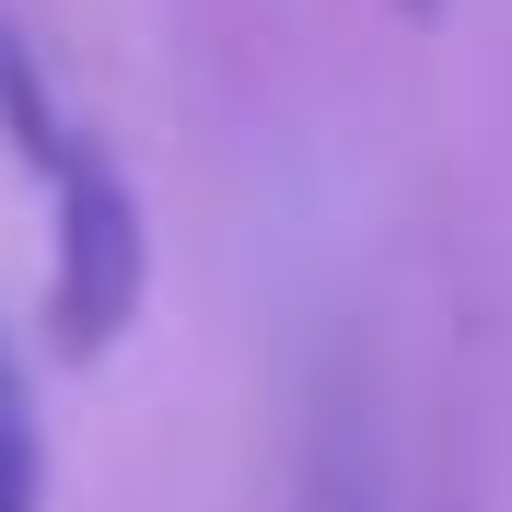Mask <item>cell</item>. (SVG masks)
I'll return each instance as SVG.
<instances>
[{"instance_id":"cell-1","label":"cell","mask_w":512,"mask_h":512,"mask_svg":"<svg viewBox=\"0 0 512 512\" xmlns=\"http://www.w3.org/2000/svg\"><path fill=\"white\" fill-rule=\"evenodd\" d=\"M0 152H24L35 198H47V350L105 361L140 326V291H152V222H140L117 140L82 105H59L24 24H0Z\"/></svg>"},{"instance_id":"cell-2","label":"cell","mask_w":512,"mask_h":512,"mask_svg":"<svg viewBox=\"0 0 512 512\" xmlns=\"http://www.w3.org/2000/svg\"><path fill=\"white\" fill-rule=\"evenodd\" d=\"M0 512H47V419H35L12 338H0Z\"/></svg>"},{"instance_id":"cell-3","label":"cell","mask_w":512,"mask_h":512,"mask_svg":"<svg viewBox=\"0 0 512 512\" xmlns=\"http://www.w3.org/2000/svg\"><path fill=\"white\" fill-rule=\"evenodd\" d=\"M396 12H443V0H396Z\"/></svg>"}]
</instances>
